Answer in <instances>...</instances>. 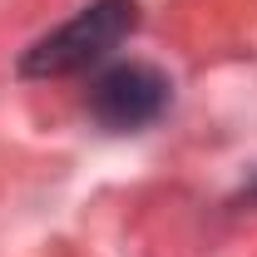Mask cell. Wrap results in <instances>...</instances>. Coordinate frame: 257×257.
<instances>
[{"label": "cell", "instance_id": "obj_1", "mask_svg": "<svg viewBox=\"0 0 257 257\" xmlns=\"http://www.w3.org/2000/svg\"><path fill=\"white\" fill-rule=\"evenodd\" d=\"M139 25V5L134 0H94L84 5L74 20H64L60 30H50L45 40H35L30 55L20 60L25 74H74L99 64L128 30Z\"/></svg>", "mask_w": 257, "mask_h": 257}, {"label": "cell", "instance_id": "obj_2", "mask_svg": "<svg viewBox=\"0 0 257 257\" xmlns=\"http://www.w3.org/2000/svg\"><path fill=\"white\" fill-rule=\"evenodd\" d=\"M168 104V79L149 64H114L89 89V114L109 128H139Z\"/></svg>", "mask_w": 257, "mask_h": 257}]
</instances>
